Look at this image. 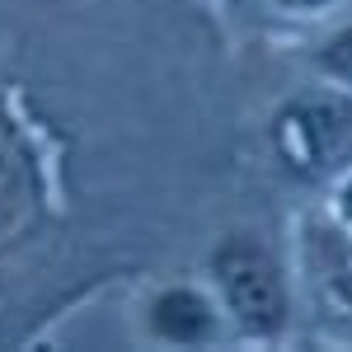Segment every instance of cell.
<instances>
[{"label":"cell","instance_id":"1","mask_svg":"<svg viewBox=\"0 0 352 352\" xmlns=\"http://www.w3.org/2000/svg\"><path fill=\"white\" fill-rule=\"evenodd\" d=\"M212 282H217L226 310L235 315V324L258 333V338H272L287 324V310H292V296H287V277L277 268L268 249L258 240H226L212 249Z\"/></svg>","mask_w":352,"mask_h":352},{"label":"cell","instance_id":"2","mask_svg":"<svg viewBox=\"0 0 352 352\" xmlns=\"http://www.w3.org/2000/svg\"><path fill=\"white\" fill-rule=\"evenodd\" d=\"M277 141L287 151V164L300 169L305 179L338 174L348 160V109H343V99H329V94L292 99L277 118Z\"/></svg>","mask_w":352,"mask_h":352},{"label":"cell","instance_id":"3","mask_svg":"<svg viewBox=\"0 0 352 352\" xmlns=\"http://www.w3.org/2000/svg\"><path fill=\"white\" fill-rule=\"evenodd\" d=\"M146 329L160 343L197 348V343H207L217 333V310H212V300L202 296L197 287H164L146 305Z\"/></svg>","mask_w":352,"mask_h":352},{"label":"cell","instance_id":"4","mask_svg":"<svg viewBox=\"0 0 352 352\" xmlns=\"http://www.w3.org/2000/svg\"><path fill=\"white\" fill-rule=\"evenodd\" d=\"M277 5H287V10H324L333 0H277Z\"/></svg>","mask_w":352,"mask_h":352}]
</instances>
